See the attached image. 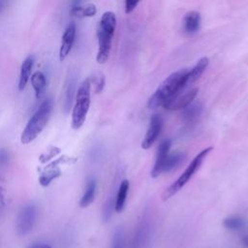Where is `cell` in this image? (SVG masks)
Returning a JSON list of instances; mask_svg holds the SVG:
<instances>
[{
	"mask_svg": "<svg viewBox=\"0 0 248 248\" xmlns=\"http://www.w3.org/2000/svg\"><path fill=\"white\" fill-rule=\"evenodd\" d=\"M110 248H123V236H122V232L120 230H117L111 240V245Z\"/></svg>",
	"mask_w": 248,
	"mask_h": 248,
	"instance_id": "7402d4cb",
	"label": "cell"
},
{
	"mask_svg": "<svg viewBox=\"0 0 248 248\" xmlns=\"http://www.w3.org/2000/svg\"><path fill=\"white\" fill-rule=\"evenodd\" d=\"M162 130V117L158 113H153L149 120L148 129L146 131L145 137L141 141V148L148 149L157 140Z\"/></svg>",
	"mask_w": 248,
	"mask_h": 248,
	"instance_id": "52a82bcc",
	"label": "cell"
},
{
	"mask_svg": "<svg viewBox=\"0 0 248 248\" xmlns=\"http://www.w3.org/2000/svg\"><path fill=\"white\" fill-rule=\"evenodd\" d=\"M96 13H97V8L94 4H88L85 6L80 5V6L70 9V15L78 18L91 17V16H94Z\"/></svg>",
	"mask_w": 248,
	"mask_h": 248,
	"instance_id": "ffe728a7",
	"label": "cell"
},
{
	"mask_svg": "<svg viewBox=\"0 0 248 248\" xmlns=\"http://www.w3.org/2000/svg\"><path fill=\"white\" fill-rule=\"evenodd\" d=\"M53 108V101L50 97L46 98L32 114L30 119L28 120L25 128L23 129L20 141L23 144H28L35 140L38 136L42 133V131L46 126L49 117L51 115V111Z\"/></svg>",
	"mask_w": 248,
	"mask_h": 248,
	"instance_id": "7a4b0ae2",
	"label": "cell"
},
{
	"mask_svg": "<svg viewBox=\"0 0 248 248\" xmlns=\"http://www.w3.org/2000/svg\"><path fill=\"white\" fill-rule=\"evenodd\" d=\"M202 112V105L200 102H192L185 108H181L180 116L182 120L187 124L196 123Z\"/></svg>",
	"mask_w": 248,
	"mask_h": 248,
	"instance_id": "8fae6325",
	"label": "cell"
},
{
	"mask_svg": "<svg viewBox=\"0 0 248 248\" xmlns=\"http://www.w3.org/2000/svg\"><path fill=\"white\" fill-rule=\"evenodd\" d=\"M31 85L35 91L36 99H41L46 88V78L43 72L37 71L31 75Z\"/></svg>",
	"mask_w": 248,
	"mask_h": 248,
	"instance_id": "9a60e30c",
	"label": "cell"
},
{
	"mask_svg": "<svg viewBox=\"0 0 248 248\" xmlns=\"http://www.w3.org/2000/svg\"><path fill=\"white\" fill-rule=\"evenodd\" d=\"M198 91H199L198 88H192V89L184 92L183 94H181V92H180L175 97H173L172 99L168 101L163 107L168 110L181 109L195 100V98L198 94Z\"/></svg>",
	"mask_w": 248,
	"mask_h": 248,
	"instance_id": "30bf717a",
	"label": "cell"
},
{
	"mask_svg": "<svg viewBox=\"0 0 248 248\" xmlns=\"http://www.w3.org/2000/svg\"><path fill=\"white\" fill-rule=\"evenodd\" d=\"M208 64H209V59L207 57H202L196 63V65L191 70H189L188 84L189 83H193L196 80H198L202 77V75L203 74L205 69L207 68Z\"/></svg>",
	"mask_w": 248,
	"mask_h": 248,
	"instance_id": "ac0fdd59",
	"label": "cell"
},
{
	"mask_svg": "<svg viewBox=\"0 0 248 248\" xmlns=\"http://www.w3.org/2000/svg\"><path fill=\"white\" fill-rule=\"evenodd\" d=\"M93 82L95 84V92L100 93L103 90L104 86H105V78H104V76L100 75L98 77L93 78Z\"/></svg>",
	"mask_w": 248,
	"mask_h": 248,
	"instance_id": "603a6c76",
	"label": "cell"
},
{
	"mask_svg": "<svg viewBox=\"0 0 248 248\" xmlns=\"http://www.w3.org/2000/svg\"><path fill=\"white\" fill-rule=\"evenodd\" d=\"M201 27V15L197 11L187 13L183 19V29L187 34H195Z\"/></svg>",
	"mask_w": 248,
	"mask_h": 248,
	"instance_id": "4fadbf2b",
	"label": "cell"
},
{
	"mask_svg": "<svg viewBox=\"0 0 248 248\" xmlns=\"http://www.w3.org/2000/svg\"><path fill=\"white\" fill-rule=\"evenodd\" d=\"M35 58L33 55H28L22 62L20 66V72H19V78H18V90L22 91L26 87L28 81L30 80L32 70L34 66Z\"/></svg>",
	"mask_w": 248,
	"mask_h": 248,
	"instance_id": "7c38bea8",
	"label": "cell"
},
{
	"mask_svg": "<svg viewBox=\"0 0 248 248\" xmlns=\"http://www.w3.org/2000/svg\"><path fill=\"white\" fill-rule=\"evenodd\" d=\"M244 224V220L238 216H231L223 220V226L231 231H238L243 228Z\"/></svg>",
	"mask_w": 248,
	"mask_h": 248,
	"instance_id": "44dd1931",
	"label": "cell"
},
{
	"mask_svg": "<svg viewBox=\"0 0 248 248\" xmlns=\"http://www.w3.org/2000/svg\"><path fill=\"white\" fill-rule=\"evenodd\" d=\"M37 214V207L33 203L26 204L20 209L16 221V229L18 235H26L32 231Z\"/></svg>",
	"mask_w": 248,
	"mask_h": 248,
	"instance_id": "8992f818",
	"label": "cell"
},
{
	"mask_svg": "<svg viewBox=\"0 0 248 248\" xmlns=\"http://www.w3.org/2000/svg\"><path fill=\"white\" fill-rule=\"evenodd\" d=\"M96 181L95 179L91 178L88 180L87 184H86V188L85 191L79 201V206L81 208H85L87 206H89L95 199V194H96Z\"/></svg>",
	"mask_w": 248,
	"mask_h": 248,
	"instance_id": "e0dca14e",
	"label": "cell"
},
{
	"mask_svg": "<svg viewBox=\"0 0 248 248\" xmlns=\"http://www.w3.org/2000/svg\"><path fill=\"white\" fill-rule=\"evenodd\" d=\"M116 27V17L112 12H106L103 14L99 26L97 29L98 36V52L96 60L99 64H104L108 59L111 41Z\"/></svg>",
	"mask_w": 248,
	"mask_h": 248,
	"instance_id": "3957f363",
	"label": "cell"
},
{
	"mask_svg": "<svg viewBox=\"0 0 248 248\" xmlns=\"http://www.w3.org/2000/svg\"><path fill=\"white\" fill-rule=\"evenodd\" d=\"M90 91L91 78H87L80 83L75 96L72 111V127L75 130L79 129L85 122L90 107Z\"/></svg>",
	"mask_w": 248,
	"mask_h": 248,
	"instance_id": "277c9868",
	"label": "cell"
},
{
	"mask_svg": "<svg viewBox=\"0 0 248 248\" xmlns=\"http://www.w3.org/2000/svg\"><path fill=\"white\" fill-rule=\"evenodd\" d=\"M81 2H82V0H71V8H75V7L80 6Z\"/></svg>",
	"mask_w": 248,
	"mask_h": 248,
	"instance_id": "4316f807",
	"label": "cell"
},
{
	"mask_svg": "<svg viewBox=\"0 0 248 248\" xmlns=\"http://www.w3.org/2000/svg\"><path fill=\"white\" fill-rule=\"evenodd\" d=\"M186 158V153L182 151H176L171 154L169 153L165 167H164V172H170L179 167L183 161Z\"/></svg>",
	"mask_w": 248,
	"mask_h": 248,
	"instance_id": "d6986e66",
	"label": "cell"
},
{
	"mask_svg": "<svg viewBox=\"0 0 248 248\" xmlns=\"http://www.w3.org/2000/svg\"><path fill=\"white\" fill-rule=\"evenodd\" d=\"M171 146V140L170 139L164 140L158 146L157 149V155L154 167L151 170V177L155 178L158 177L162 172H164V167L168 158V155L170 153V149Z\"/></svg>",
	"mask_w": 248,
	"mask_h": 248,
	"instance_id": "9c48e42d",
	"label": "cell"
},
{
	"mask_svg": "<svg viewBox=\"0 0 248 248\" xmlns=\"http://www.w3.org/2000/svg\"><path fill=\"white\" fill-rule=\"evenodd\" d=\"M129 187H130V184L127 179L122 180L118 187V191L115 196V203H114V210L117 213H120L125 206Z\"/></svg>",
	"mask_w": 248,
	"mask_h": 248,
	"instance_id": "2e32d148",
	"label": "cell"
},
{
	"mask_svg": "<svg viewBox=\"0 0 248 248\" xmlns=\"http://www.w3.org/2000/svg\"><path fill=\"white\" fill-rule=\"evenodd\" d=\"M241 242H242V244H243L245 247L248 248V234H245V235L242 236Z\"/></svg>",
	"mask_w": 248,
	"mask_h": 248,
	"instance_id": "f1b7e54d",
	"label": "cell"
},
{
	"mask_svg": "<svg viewBox=\"0 0 248 248\" xmlns=\"http://www.w3.org/2000/svg\"><path fill=\"white\" fill-rule=\"evenodd\" d=\"M189 69H180L170 74L149 98L147 107L155 109L179 94L188 84Z\"/></svg>",
	"mask_w": 248,
	"mask_h": 248,
	"instance_id": "6da1fadb",
	"label": "cell"
},
{
	"mask_svg": "<svg viewBox=\"0 0 248 248\" xmlns=\"http://www.w3.org/2000/svg\"><path fill=\"white\" fill-rule=\"evenodd\" d=\"M28 248H51V246H49L46 243H34L30 245Z\"/></svg>",
	"mask_w": 248,
	"mask_h": 248,
	"instance_id": "484cf974",
	"label": "cell"
},
{
	"mask_svg": "<svg viewBox=\"0 0 248 248\" xmlns=\"http://www.w3.org/2000/svg\"><path fill=\"white\" fill-rule=\"evenodd\" d=\"M77 77L74 75H71L66 82L65 87V99H64V109L66 112H68L73 105L74 98L76 96L77 92Z\"/></svg>",
	"mask_w": 248,
	"mask_h": 248,
	"instance_id": "5bb4252c",
	"label": "cell"
},
{
	"mask_svg": "<svg viewBox=\"0 0 248 248\" xmlns=\"http://www.w3.org/2000/svg\"><path fill=\"white\" fill-rule=\"evenodd\" d=\"M140 0H125V13L130 14L132 13L137 5L139 4Z\"/></svg>",
	"mask_w": 248,
	"mask_h": 248,
	"instance_id": "cb8c5ba5",
	"label": "cell"
},
{
	"mask_svg": "<svg viewBox=\"0 0 248 248\" xmlns=\"http://www.w3.org/2000/svg\"><path fill=\"white\" fill-rule=\"evenodd\" d=\"M8 4V0H0V14L5 10Z\"/></svg>",
	"mask_w": 248,
	"mask_h": 248,
	"instance_id": "83f0119b",
	"label": "cell"
},
{
	"mask_svg": "<svg viewBox=\"0 0 248 248\" xmlns=\"http://www.w3.org/2000/svg\"><path fill=\"white\" fill-rule=\"evenodd\" d=\"M76 34H77V26L75 22L69 23V25L66 27L61 40V45L59 48V60L62 62L64 61L68 55L70 54L73 46L75 44L76 40Z\"/></svg>",
	"mask_w": 248,
	"mask_h": 248,
	"instance_id": "ba28073f",
	"label": "cell"
},
{
	"mask_svg": "<svg viewBox=\"0 0 248 248\" xmlns=\"http://www.w3.org/2000/svg\"><path fill=\"white\" fill-rule=\"evenodd\" d=\"M8 162V153L6 152V150L1 149L0 150V166L5 165Z\"/></svg>",
	"mask_w": 248,
	"mask_h": 248,
	"instance_id": "d4e9b609",
	"label": "cell"
},
{
	"mask_svg": "<svg viewBox=\"0 0 248 248\" xmlns=\"http://www.w3.org/2000/svg\"><path fill=\"white\" fill-rule=\"evenodd\" d=\"M212 150H213L212 146L206 147L194 157V159L191 161V163L188 165V167L185 169V170L182 172V174L164 191V193L162 195L163 201L170 200L190 180V178L200 169V167L202 166L204 159L207 157V155Z\"/></svg>",
	"mask_w": 248,
	"mask_h": 248,
	"instance_id": "5b68a950",
	"label": "cell"
}]
</instances>
